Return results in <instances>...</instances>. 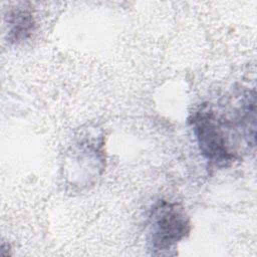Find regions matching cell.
Wrapping results in <instances>:
<instances>
[{
  "instance_id": "obj_2",
  "label": "cell",
  "mask_w": 257,
  "mask_h": 257,
  "mask_svg": "<svg viewBox=\"0 0 257 257\" xmlns=\"http://www.w3.org/2000/svg\"><path fill=\"white\" fill-rule=\"evenodd\" d=\"M189 232V219L179 205L162 201L154 207L149 230V242L153 250L160 253L167 251Z\"/></svg>"
},
{
  "instance_id": "obj_3",
  "label": "cell",
  "mask_w": 257,
  "mask_h": 257,
  "mask_svg": "<svg viewBox=\"0 0 257 257\" xmlns=\"http://www.w3.org/2000/svg\"><path fill=\"white\" fill-rule=\"evenodd\" d=\"M8 39L19 42L27 39L34 30L35 22L31 12L27 9L17 8L11 10L7 17Z\"/></svg>"
},
{
  "instance_id": "obj_1",
  "label": "cell",
  "mask_w": 257,
  "mask_h": 257,
  "mask_svg": "<svg viewBox=\"0 0 257 257\" xmlns=\"http://www.w3.org/2000/svg\"><path fill=\"white\" fill-rule=\"evenodd\" d=\"M203 157L211 166L224 168L236 159L230 143L229 121L220 117L208 104H202L189 118Z\"/></svg>"
}]
</instances>
